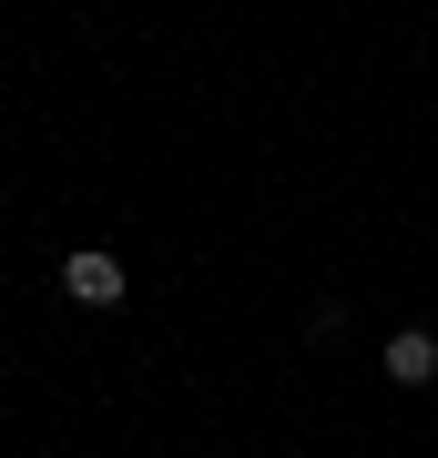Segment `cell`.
I'll use <instances>...</instances> for the list:
<instances>
[{"mask_svg": "<svg viewBox=\"0 0 438 458\" xmlns=\"http://www.w3.org/2000/svg\"><path fill=\"white\" fill-rule=\"evenodd\" d=\"M62 295H72V306H123L133 276H123L113 245H72V255H62Z\"/></svg>", "mask_w": 438, "mask_h": 458, "instance_id": "6da1fadb", "label": "cell"}, {"mask_svg": "<svg viewBox=\"0 0 438 458\" xmlns=\"http://www.w3.org/2000/svg\"><path fill=\"white\" fill-rule=\"evenodd\" d=\"M377 367H388V387H428L438 377V327H398L377 346Z\"/></svg>", "mask_w": 438, "mask_h": 458, "instance_id": "7a4b0ae2", "label": "cell"}]
</instances>
